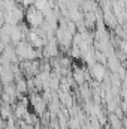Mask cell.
<instances>
[{"label": "cell", "mask_w": 127, "mask_h": 129, "mask_svg": "<svg viewBox=\"0 0 127 129\" xmlns=\"http://www.w3.org/2000/svg\"><path fill=\"white\" fill-rule=\"evenodd\" d=\"M32 12H33V15L32 17H29V20L32 21L33 24H39V23L42 21V14H40L37 9H34V8L32 9Z\"/></svg>", "instance_id": "6da1fadb"}]
</instances>
